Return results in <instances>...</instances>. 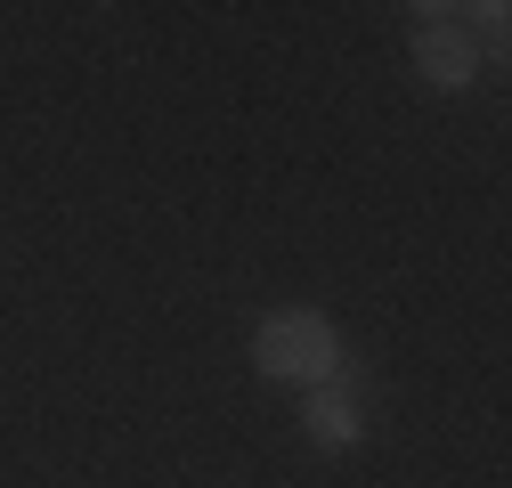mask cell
I'll return each mask as SVG.
<instances>
[{"label":"cell","mask_w":512,"mask_h":488,"mask_svg":"<svg viewBox=\"0 0 512 488\" xmlns=\"http://www.w3.org/2000/svg\"><path fill=\"white\" fill-rule=\"evenodd\" d=\"M252 366L269 383H301V391H326L350 375V342L326 310H269L252 326Z\"/></svg>","instance_id":"6da1fadb"},{"label":"cell","mask_w":512,"mask_h":488,"mask_svg":"<svg viewBox=\"0 0 512 488\" xmlns=\"http://www.w3.org/2000/svg\"><path fill=\"white\" fill-rule=\"evenodd\" d=\"M415 17V74L439 98H464L480 82V41L456 25V9H407Z\"/></svg>","instance_id":"7a4b0ae2"},{"label":"cell","mask_w":512,"mask_h":488,"mask_svg":"<svg viewBox=\"0 0 512 488\" xmlns=\"http://www.w3.org/2000/svg\"><path fill=\"white\" fill-rule=\"evenodd\" d=\"M301 432L317 440V448H358L366 440V415H358V391H342V383H326V391H309L301 399Z\"/></svg>","instance_id":"3957f363"},{"label":"cell","mask_w":512,"mask_h":488,"mask_svg":"<svg viewBox=\"0 0 512 488\" xmlns=\"http://www.w3.org/2000/svg\"><path fill=\"white\" fill-rule=\"evenodd\" d=\"M456 25H464V33H480V41H488V57H504V41H512V9H504V0H480V9H456Z\"/></svg>","instance_id":"277c9868"}]
</instances>
